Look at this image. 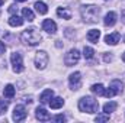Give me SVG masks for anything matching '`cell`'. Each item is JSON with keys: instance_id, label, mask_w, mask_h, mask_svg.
<instances>
[{"instance_id": "83f0119b", "label": "cell", "mask_w": 125, "mask_h": 123, "mask_svg": "<svg viewBox=\"0 0 125 123\" xmlns=\"http://www.w3.org/2000/svg\"><path fill=\"white\" fill-rule=\"evenodd\" d=\"M9 12H10V13H12V15H15V13H16V12H18V7H16V6H15V4H12V6H10V7H9Z\"/></svg>"}, {"instance_id": "30bf717a", "label": "cell", "mask_w": 125, "mask_h": 123, "mask_svg": "<svg viewBox=\"0 0 125 123\" xmlns=\"http://www.w3.org/2000/svg\"><path fill=\"white\" fill-rule=\"evenodd\" d=\"M35 114H36V119H38V120H41V122H48V120L51 119L50 113H48L44 107H38Z\"/></svg>"}, {"instance_id": "ba28073f", "label": "cell", "mask_w": 125, "mask_h": 123, "mask_svg": "<svg viewBox=\"0 0 125 123\" xmlns=\"http://www.w3.org/2000/svg\"><path fill=\"white\" fill-rule=\"evenodd\" d=\"M68 84L73 90H79L82 86V74L80 72H73L68 77Z\"/></svg>"}, {"instance_id": "d6986e66", "label": "cell", "mask_w": 125, "mask_h": 123, "mask_svg": "<svg viewBox=\"0 0 125 123\" xmlns=\"http://www.w3.org/2000/svg\"><path fill=\"white\" fill-rule=\"evenodd\" d=\"M62 104H64V100H62L61 97L51 98V101H50V107L51 109H60V107H62Z\"/></svg>"}, {"instance_id": "4fadbf2b", "label": "cell", "mask_w": 125, "mask_h": 123, "mask_svg": "<svg viewBox=\"0 0 125 123\" xmlns=\"http://www.w3.org/2000/svg\"><path fill=\"white\" fill-rule=\"evenodd\" d=\"M105 42H106L108 45H116V44L119 42V33H118V32H114V33H111V35H106V36H105Z\"/></svg>"}, {"instance_id": "52a82bcc", "label": "cell", "mask_w": 125, "mask_h": 123, "mask_svg": "<svg viewBox=\"0 0 125 123\" xmlns=\"http://www.w3.org/2000/svg\"><path fill=\"white\" fill-rule=\"evenodd\" d=\"M25 119H26V109H25V106H22V104L15 106V109H13V120L15 122H22Z\"/></svg>"}, {"instance_id": "1f68e13d", "label": "cell", "mask_w": 125, "mask_h": 123, "mask_svg": "<svg viewBox=\"0 0 125 123\" xmlns=\"http://www.w3.org/2000/svg\"><path fill=\"white\" fill-rule=\"evenodd\" d=\"M122 60H124V62H125V52H124V55H122Z\"/></svg>"}, {"instance_id": "7c38bea8", "label": "cell", "mask_w": 125, "mask_h": 123, "mask_svg": "<svg viewBox=\"0 0 125 123\" xmlns=\"http://www.w3.org/2000/svg\"><path fill=\"white\" fill-rule=\"evenodd\" d=\"M109 90H112L114 94H121L122 90H124V84L119 81V80H114L109 86Z\"/></svg>"}, {"instance_id": "cb8c5ba5", "label": "cell", "mask_w": 125, "mask_h": 123, "mask_svg": "<svg viewBox=\"0 0 125 123\" xmlns=\"http://www.w3.org/2000/svg\"><path fill=\"white\" fill-rule=\"evenodd\" d=\"M83 55H84L86 60H92V58L94 57L93 48H90V46H84V49H83Z\"/></svg>"}, {"instance_id": "d4e9b609", "label": "cell", "mask_w": 125, "mask_h": 123, "mask_svg": "<svg viewBox=\"0 0 125 123\" xmlns=\"http://www.w3.org/2000/svg\"><path fill=\"white\" fill-rule=\"evenodd\" d=\"M94 120H96V122H108V120H109V114H108V113H103V114H97Z\"/></svg>"}, {"instance_id": "ffe728a7", "label": "cell", "mask_w": 125, "mask_h": 123, "mask_svg": "<svg viewBox=\"0 0 125 123\" xmlns=\"http://www.w3.org/2000/svg\"><path fill=\"white\" fill-rule=\"evenodd\" d=\"M3 94H4L6 98H13L15 97V87L12 84H7L4 87V90H3Z\"/></svg>"}, {"instance_id": "7a4b0ae2", "label": "cell", "mask_w": 125, "mask_h": 123, "mask_svg": "<svg viewBox=\"0 0 125 123\" xmlns=\"http://www.w3.org/2000/svg\"><path fill=\"white\" fill-rule=\"evenodd\" d=\"M21 39H22L23 44H26L29 46H35V45H38L41 42L42 36H41L39 32L36 31V28H28V29H25V31L22 32Z\"/></svg>"}, {"instance_id": "ac0fdd59", "label": "cell", "mask_w": 125, "mask_h": 123, "mask_svg": "<svg viewBox=\"0 0 125 123\" xmlns=\"http://www.w3.org/2000/svg\"><path fill=\"white\" fill-rule=\"evenodd\" d=\"M57 15L62 18V19H65V20H70L71 19V13H70V10L68 9H65V7H58L57 9Z\"/></svg>"}, {"instance_id": "8992f818", "label": "cell", "mask_w": 125, "mask_h": 123, "mask_svg": "<svg viewBox=\"0 0 125 123\" xmlns=\"http://www.w3.org/2000/svg\"><path fill=\"white\" fill-rule=\"evenodd\" d=\"M48 54L45 51H38L36 55H35V65L38 70H44L47 65H48Z\"/></svg>"}, {"instance_id": "9c48e42d", "label": "cell", "mask_w": 125, "mask_h": 123, "mask_svg": "<svg viewBox=\"0 0 125 123\" xmlns=\"http://www.w3.org/2000/svg\"><path fill=\"white\" fill-rule=\"evenodd\" d=\"M42 29L47 31L48 33H55L57 32V23L54 20H51V19H45L42 22Z\"/></svg>"}, {"instance_id": "484cf974", "label": "cell", "mask_w": 125, "mask_h": 123, "mask_svg": "<svg viewBox=\"0 0 125 123\" xmlns=\"http://www.w3.org/2000/svg\"><path fill=\"white\" fill-rule=\"evenodd\" d=\"M7 107H9L7 101L0 100V114H4V113H6V110H7Z\"/></svg>"}, {"instance_id": "3957f363", "label": "cell", "mask_w": 125, "mask_h": 123, "mask_svg": "<svg viewBox=\"0 0 125 123\" xmlns=\"http://www.w3.org/2000/svg\"><path fill=\"white\" fill-rule=\"evenodd\" d=\"M79 109H80V112H84V113H96L97 109H99V103H97V100H94L93 97L86 96V97L80 98Z\"/></svg>"}, {"instance_id": "4316f807", "label": "cell", "mask_w": 125, "mask_h": 123, "mask_svg": "<svg viewBox=\"0 0 125 123\" xmlns=\"http://www.w3.org/2000/svg\"><path fill=\"white\" fill-rule=\"evenodd\" d=\"M54 119H55V122H65V116H62V114H58V116H55Z\"/></svg>"}, {"instance_id": "5b68a950", "label": "cell", "mask_w": 125, "mask_h": 123, "mask_svg": "<svg viewBox=\"0 0 125 123\" xmlns=\"http://www.w3.org/2000/svg\"><path fill=\"white\" fill-rule=\"evenodd\" d=\"M79 60H80V52L74 48V49H70V51L65 54L64 62H65L67 67H73V65H76V64L79 62Z\"/></svg>"}, {"instance_id": "7402d4cb", "label": "cell", "mask_w": 125, "mask_h": 123, "mask_svg": "<svg viewBox=\"0 0 125 123\" xmlns=\"http://www.w3.org/2000/svg\"><path fill=\"white\" fill-rule=\"evenodd\" d=\"M22 16H23V19H26L28 22H32V20L35 19V15H33V12H32L31 9H28V7L22 9Z\"/></svg>"}, {"instance_id": "d6a6232c", "label": "cell", "mask_w": 125, "mask_h": 123, "mask_svg": "<svg viewBox=\"0 0 125 123\" xmlns=\"http://www.w3.org/2000/svg\"><path fill=\"white\" fill-rule=\"evenodd\" d=\"M16 1H26V0H16Z\"/></svg>"}, {"instance_id": "603a6c76", "label": "cell", "mask_w": 125, "mask_h": 123, "mask_svg": "<svg viewBox=\"0 0 125 123\" xmlns=\"http://www.w3.org/2000/svg\"><path fill=\"white\" fill-rule=\"evenodd\" d=\"M90 90H92V93L97 94V96H105V87L102 84H93Z\"/></svg>"}, {"instance_id": "277c9868", "label": "cell", "mask_w": 125, "mask_h": 123, "mask_svg": "<svg viewBox=\"0 0 125 123\" xmlns=\"http://www.w3.org/2000/svg\"><path fill=\"white\" fill-rule=\"evenodd\" d=\"M10 61H12V65H13V71L15 72H22L23 70H25V67H23V61H22V55L19 54V52H13L12 55H10Z\"/></svg>"}, {"instance_id": "6da1fadb", "label": "cell", "mask_w": 125, "mask_h": 123, "mask_svg": "<svg viewBox=\"0 0 125 123\" xmlns=\"http://www.w3.org/2000/svg\"><path fill=\"white\" fill-rule=\"evenodd\" d=\"M80 13H82V18H83L84 22H87V23H96L97 19H99L100 9L97 6H93V4H86V6H82Z\"/></svg>"}, {"instance_id": "5bb4252c", "label": "cell", "mask_w": 125, "mask_h": 123, "mask_svg": "<svg viewBox=\"0 0 125 123\" xmlns=\"http://www.w3.org/2000/svg\"><path fill=\"white\" fill-rule=\"evenodd\" d=\"M52 96H54V91L51 90V88H47V90H44L42 94H41V97H39V100H41V103H50L51 101V98H52Z\"/></svg>"}, {"instance_id": "836d02e7", "label": "cell", "mask_w": 125, "mask_h": 123, "mask_svg": "<svg viewBox=\"0 0 125 123\" xmlns=\"http://www.w3.org/2000/svg\"><path fill=\"white\" fill-rule=\"evenodd\" d=\"M124 23H125V12H124Z\"/></svg>"}, {"instance_id": "2e32d148", "label": "cell", "mask_w": 125, "mask_h": 123, "mask_svg": "<svg viewBox=\"0 0 125 123\" xmlns=\"http://www.w3.org/2000/svg\"><path fill=\"white\" fill-rule=\"evenodd\" d=\"M9 25L10 26H22L23 25V18H19L18 15H12L9 19Z\"/></svg>"}, {"instance_id": "e575fe53", "label": "cell", "mask_w": 125, "mask_h": 123, "mask_svg": "<svg viewBox=\"0 0 125 123\" xmlns=\"http://www.w3.org/2000/svg\"><path fill=\"white\" fill-rule=\"evenodd\" d=\"M124 42H125V38H124Z\"/></svg>"}, {"instance_id": "9a60e30c", "label": "cell", "mask_w": 125, "mask_h": 123, "mask_svg": "<svg viewBox=\"0 0 125 123\" xmlns=\"http://www.w3.org/2000/svg\"><path fill=\"white\" fill-rule=\"evenodd\" d=\"M99 38H100V31H97V29H92V31L87 32V39H89L90 42L97 44Z\"/></svg>"}, {"instance_id": "f546056e", "label": "cell", "mask_w": 125, "mask_h": 123, "mask_svg": "<svg viewBox=\"0 0 125 123\" xmlns=\"http://www.w3.org/2000/svg\"><path fill=\"white\" fill-rule=\"evenodd\" d=\"M103 60H105V62H111L112 61V55H105Z\"/></svg>"}, {"instance_id": "e0dca14e", "label": "cell", "mask_w": 125, "mask_h": 123, "mask_svg": "<svg viewBox=\"0 0 125 123\" xmlns=\"http://www.w3.org/2000/svg\"><path fill=\"white\" fill-rule=\"evenodd\" d=\"M33 7L36 9V12H38L39 15H45V13L48 12V7H47V4H45L44 1H35Z\"/></svg>"}, {"instance_id": "f1b7e54d", "label": "cell", "mask_w": 125, "mask_h": 123, "mask_svg": "<svg viewBox=\"0 0 125 123\" xmlns=\"http://www.w3.org/2000/svg\"><path fill=\"white\" fill-rule=\"evenodd\" d=\"M4 51H6V45L3 42H0V54H4Z\"/></svg>"}, {"instance_id": "4dcf8cb0", "label": "cell", "mask_w": 125, "mask_h": 123, "mask_svg": "<svg viewBox=\"0 0 125 123\" xmlns=\"http://www.w3.org/2000/svg\"><path fill=\"white\" fill-rule=\"evenodd\" d=\"M3 3H4V0H0V6H1V4H3Z\"/></svg>"}, {"instance_id": "44dd1931", "label": "cell", "mask_w": 125, "mask_h": 123, "mask_svg": "<svg viewBox=\"0 0 125 123\" xmlns=\"http://www.w3.org/2000/svg\"><path fill=\"white\" fill-rule=\"evenodd\" d=\"M116 107H118V104L115 103V101H109V103H106L105 106H103V113H112V112H115L116 110Z\"/></svg>"}, {"instance_id": "8fae6325", "label": "cell", "mask_w": 125, "mask_h": 123, "mask_svg": "<svg viewBox=\"0 0 125 123\" xmlns=\"http://www.w3.org/2000/svg\"><path fill=\"white\" fill-rule=\"evenodd\" d=\"M103 23L106 26H114L116 23V13L115 12H108L105 15V19H103Z\"/></svg>"}]
</instances>
